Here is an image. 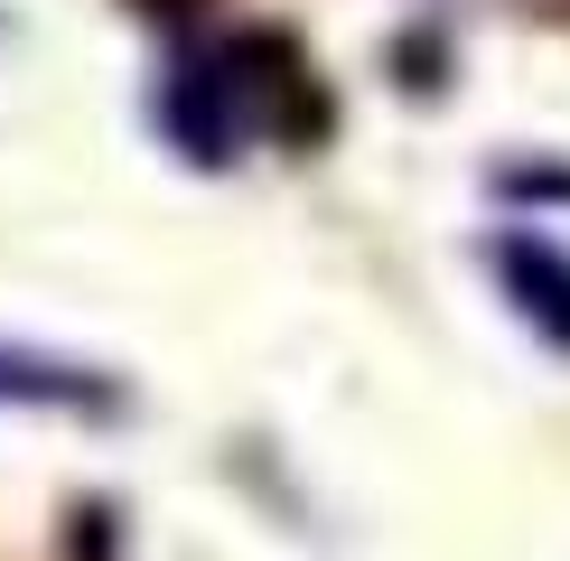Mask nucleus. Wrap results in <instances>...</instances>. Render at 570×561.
<instances>
[{"instance_id": "1", "label": "nucleus", "mask_w": 570, "mask_h": 561, "mask_svg": "<svg viewBox=\"0 0 570 561\" xmlns=\"http://www.w3.org/2000/svg\"><path fill=\"white\" fill-rule=\"evenodd\" d=\"M495 272L524 280V291H533L524 318H533L552 346H570V263H561V253H552V244H495Z\"/></svg>"}, {"instance_id": "2", "label": "nucleus", "mask_w": 570, "mask_h": 561, "mask_svg": "<svg viewBox=\"0 0 570 561\" xmlns=\"http://www.w3.org/2000/svg\"><path fill=\"white\" fill-rule=\"evenodd\" d=\"M0 393L10 403H85V412L112 403V384H85L76 365H19V356H0Z\"/></svg>"}]
</instances>
